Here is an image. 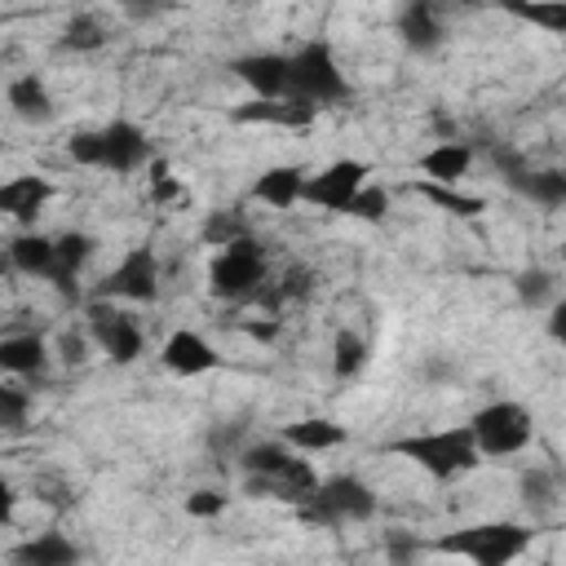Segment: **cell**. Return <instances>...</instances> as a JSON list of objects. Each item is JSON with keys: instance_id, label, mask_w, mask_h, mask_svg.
Returning <instances> with one entry per match:
<instances>
[{"instance_id": "obj_1", "label": "cell", "mask_w": 566, "mask_h": 566, "mask_svg": "<svg viewBox=\"0 0 566 566\" xmlns=\"http://www.w3.org/2000/svg\"><path fill=\"white\" fill-rule=\"evenodd\" d=\"M394 455L420 464L433 482H455L464 478L469 469H478L482 451H478V438L469 424H451V429H429V433H407V438H394L389 442Z\"/></svg>"}, {"instance_id": "obj_2", "label": "cell", "mask_w": 566, "mask_h": 566, "mask_svg": "<svg viewBox=\"0 0 566 566\" xmlns=\"http://www.w3.org/2000/svg\"><path fill=\"white\" fill-rule=\"evenodd\" d=\"M265 283H270V265H265V248L252 230L239 234L234 243H226L208 265V287L221 301H256V292Z\"/></svg>"}, {"instance_id": "obj_3", "label": "cell", "mask_w": 566, "mask_h": 566, "mask_svg": "<svg viewBox=\"0 0 566 566\" xmlns=\"http://www.w3.org/2000/svg\"><path fill=\"white\" fill-rule=\"evenodd\" d=\"M531 526L522 522H478V526H464V531H451L442 539H433L429 548L433 553H455V557H469L478 566H504L513 557H522L531 548Z\"/></svg>"}, {"instance_id": "obj_4", "label": "cell", "mask_w": 566, "mask_h": 566, "mask_svg": "<svg viewBox=\"0 0 566 566\" xmlns=\"http://www.w3.org/2000/svg\"><path fill=\"white\" fill-rule=\"evenodd\" d=\"M296 513L310 526L367 522V517H376V491L363 478H354V473H336V478H323L314 486V495L305 504H296Z\"/></svg>"}, {"instance_id": "obj_5", "label": "cell", "mask_w": 566, "mask_h": 566, "mask_svg": "<svg viewBox=\"0 0 566 566\" xmlns=\"http://www.w3.org/2000/svg\"><path fill=\"white\" fill-rule=\"evenodd\" d=\"M292 93L314 102L318 111L349 97V80H345V71H340V62H336L327 40H305L292 53Z\"/></svg>"}, {"instance_id": "obj_6", "label": "cell", "mask_w": 566, "mask_h": 566, "mask_svg": "<svg viewBox=\"0 0 566 566\" xmlns=\"http://www.w3.org/2000/svg\"><path fill=\"white\" fill-rule=\"evenodd\" d=\"M469 429H473V438H478V451L491 455V460H500V455H517V451L531 447L535 420H531V411H526L522 402L495 398V402H486V407L473 411Z\"/></svg>"}, {"instance_id": "obj_7", "label": "cell", "mask_w": 566, "mask_h": 566, "mask_svg": "<svg viewBox=\"0 0 566 566\" xmlns=\"http://www.w3.org/2000/svg\"><path fill=\"white\" fill-rule=\"evenodd\" d=\"M102 301H133V305H150L159 296V256L155 248H128L115 270L97 283Z\"/></svg>"}, {"instance_id": "obj_8", "label": "cell", "mask_w": 566, "mask_h": 566, "mask_svg": "<svg viewBox=\"0 0 566 566\" xmlns=\"http://www.w3.org/2000/svg\"><path fill=\"white\" fill-rule=\"evenodd\" d=\"M84 318H88V336H93V345H102L111 363L124 367V363L142 358V349H146V332H142L124 310H115L111 301L93 296V301L84 305Z\"/></svg>"}, {"instance_id": "obj_9", "label": "cell", "mask_w": 566, "mask_h": 566, "mask_svg": "<svg viewBox=\"0 0 566 566\" xmlns=\"http://www.w3.org/2000/svg\"><path fill=\"white\" fill-rule=\"evenodd\" d=\"M367 177H371V168L363 159H332L327 168L305 177V203H314L323 212H345L349 199L367 186Z\"/></svg>"}, {"instance_id": "obj_10", "label": "cell", "mask_w": 566, "mask_h": 566, "mask_svg": "<svg viewBox=\"0 0 566 566\" xmlns=\"http://www.w3.org/2000/svg\"><path fill=\"white\" fill-rule=\"evenodd\" d=\"M155 159V142L142 124L133 119H111L102 124V168L106 172H137V168H150Z\"/></svg>"}, {"instance_id": "obj_11", "label": "cell", "mask_w": 566, "mask_h": 566, "mask_svg": "<svg viewBox=\"0 0 566 566\" xmlns=\"http://www.w3.org/2000/svg\"><path fill=\"white\" fill-rule=\"evenodd\" d=\"M230 71L256 97H296L292 93V53H243L230 62Z\"/></svg>"}, {"instance_id": "obj_12", "label": "cell", "mask_w": 566, "mask_h": 566, "mask_svg": "<svg viewBox=\"0 0 566 566\" xmlns=\"http://www.w3.org/2000/svg\"><path fill=\"white\" fill-rule=\"evenodd\" d=\"M234 124H270V128H310L318 119V106L305 97H252L230 106Z\"/></svg>"}, {"instance_id": "obj_13", "label": "cell", "mask_w": 566, "mask_h": 566, "mask_svg": "<svg viewBox=\"0 0 566 566\" xmlns=\"http://www.w3.org/2000/svg\"><path fill=\"white\" fill-rule=\"evenodd\" d=\"M159 363H164V371L190 380V376H208V371H217V367H221V354H217L195 327H177V332L159 345Z\"/></svg>"}, {"instance_id": "obj_14", "label": "cell", "mask_w": 566, "mask_h": 566, "mask_svg": "<svg viewBox=\"0 0 566 566\" xmlns=\"http://www.w3.org/2000/svg\"><path fill=\"white\" fill-rule=\"evenodd\" d=\"M447 27H442V4L438 0H407L398 9V40L411 53H433L442 44Z\"/></svg>"}, {"instance_id": "obj_15", "label": "cell", "mask_w": 566, "mask_h": 566, "mask_svg": "<svg viewBox=\"0 0 566 566\" xmlns=\"http://www.w3.org/2000/svg\"><path fill=\"white\" fill-rule=\"evenodd\" d=\"M318 486V473L305 464V460H292L287 469L279 473H248V491L261 495V500H283V504H305Z\"/></svg>"}, {"instance_id": "obj_16", "label": "cell", "mask_w": 566, "mask_h": 566, "mask_svg": "<svg viewBox=\"0 0 566 566\" xmlns=\"http://www.w3.org/2000/svg\"><path fill=\"white\" fill-rule=\"evenodd\" d=\"M305 168L301 164H274V168H265L256 181H252V190H248V199H256V203H265V208H274V212H287L292 203H301L305 199Z\"/></svg>"}, {"instance_id": "obj_17", "label": "cell", "mask_w": 566, "mask_h": 566, "mask_svg": "<svg viewBox=\"0 0 566 566\" xmlns=\"http://www.w3.org/2000/svg\"><path fill=\"white\" fill-rule=\"evenodd\" d=\"M49 199H53V181H49V177H35V172L13 177V181L0 186V212H9V217L22 221V226H31V221L44 212Z\"/></svg>"}, {"instance_id": "obj_18", "label": "cell", "mask_w": 566, "mask_h": 566, "mask_svg": "<svg viewBox=\"0 0 566 566\" xmlns=\"http://www.w3.org/2000/svg\"><path fill=\"white\" fill-rule=\"evenodd\" d=\"M9 261H13V270L53 283V274H57V239L35 234V230H22V234L9 243Z\"/></svg>"}, {"instance_id": "obj_19", "label": "cell", "mask_w": 566, "mask_h": 566, "mask_svg": "<svg viewBox=\"0 0 566 566\" xmlns=\"http://www.w3.org/2000/svg\"><path fill=\"white\" fill-rule=\"evenodd\" d=\"M9 562L13 566H75L80 548L62 531H40V535L22 539L18 548H9Z\"/></svg>"}, {"instance_id": "obj_20", "label": "cell", "mask_w": 566, "mask_h": 566, "mask_svg": "<svg viewBox=\"0 0 566 566\" xmlns=\"http://www.w3.org/2000/svg\"><path fill=\"white\" fill-rule=\"evenodd\" d=\"M469 168H473V146L460 137L438 142L420 155V172L429 181H442V186H460V177H469Z\"/></svg>"}, {"instance_id": "obj_21", "label": "cell", "mask_w": 566, "mask_h": 566, "mask_svg": "<svg viewBox=\"0 0 566 566\" xmlns=\"http://www.w3.org/2000/svg\"><path fill=\"white\" fill-rule=\"evenodd\" d=\"M4 97H9V111H13L18 119H27V124H49V119L57 115L53 93H49V84H44L40 75H18V80H9Z\"/></svg>"}, {"instance_id": "obj_22", "label": "cell", "mask_w": 566, "mask_h": 566, "mask_svg": "<svg viewBox=\"0 0 566 566\" xmlns=\"http://www.w3.org/2000/svg\"><path fill=\"white\" fill-rule=\"evenodd\" d=\"M93 234H84V230H66V234H57V274H53V287H57V296H66V301H75L80 292H75V279H80V270L88 265V256H93Z\"/></svg>"}, {"instance_id": "obj_23", "label": "cell", "mask_w": 566, "mask_h": 566, "mask_svg": "<svg viewBox=\"0 0 566 566\" xmlns=\"http://www.w3.org/2000/svg\"><path fill=\"white\" fill-rule=\"evenodd\" d=\"M0 367L9 376H44L49 367V345L40 332H18L0 340Z\"/></svg>"}, {"instance_id": "obj_24", "label": "cell", "mask_w": 566, "mask_h": 566, "mask_svg": "<svg viewBox=\"0 0 566 566\" xmlns=\"http://www.w3.org/2000/svg\"><path fill=\"white\" fill-rule=\"evenodd\" d=\"M279 438H283L292 451H332V447L345 442V429H340L332 416H305V420L283 424Z\"/></svg>"}, {"instance_id": "obj_25", "label": "cell", "mask_w": 566, "mask_h": 566, "mask_svg": "<svg viewBox=\"0 0 566 566\" xmlns=\"http://www.w3.org/2000/svg\"><path fill=\"white\" fill-rule=\"evenodd\" d=\"M509 186L539 208H566V168H522Z\"/></svg>"}, {"instance_id": "obj_26", "label": "cell", "mask_w": 566, "mask_h": 566, "mask_svg": "<svg viewBox=\"0 0 566 566\" xmlns=\"http://www.w3.org/2000/svg\"><path fill=\"white\" fill-rule=\"evenodd\" d=\"M495 9L548 35H566V0H495Z\"/></svg>"}, {"instance_id": "obj_27", "label": "cell", "mask_w": 566, "mask_h": 566, "mask_svg": "<svg viewBox=\"0 0 566 566\" xmlns=\"http://www.w3.org/2000/svg\"><path fill=\"white\" fill-rule=\"evenodd\" d=\"M102 44H106V27L97 13H71L62 22V35H57L62 53H97Z\"/></svg>"}, {"instance_id": "obj_28", "label": "cell", "mask_w": 566, "mask_h": 566, "mask_svg": "<svg viewBox=\"0 0 566 566\" xmlns=\"http://www.w3.org/2000/svg\"><path fill=\"white\" fill-rule=\"evenodd\" d=\"M411 190L416 195H424L429 203H438L442 212H451V217H478L482 208H486V199L482 195H464L460 186H442V181H411Z\"/></svg>"}, {"instance_id": "obj_29", "label": "cell", "mask_w": 566, "mask_h": 566, "mask_svg": "<svg viewBox=\"0 0 566 566\" xmlns=\"http://www.w3.org/2000/svg\"><path fill=\"white\" fill-rule=\"evenodd\" d=\"M367 354H371L367 340L354 327H340L336 340H332V371H336V380H354L367 367Z\"/></svg>"}, {"instance_id": "obj_30", "label": "cell", "mask_w": 566, "mask_h": 566, "mask_svg": "<svg viewBox=\"0 0 566 566\" xmlns=\"http://www.w3.org/2000/svg\"><path fill=\"white\" fill-rule=\"evenodd\" d=\"M522 504L535 513V517H544V513H553L557 509V478L548 473V469H531V473H522Z\"/></svg>"}, {"instance_id": "obj_31", "label": "cell", "mask_w": 566, "mask_h": 566, "mask_svg": "<svg viewBox=\"0 0 566 566\" xmlns=\"http://www.w3.org/2000/svg\"><path fill=\"white\" fill-rule=\"evenodd\" d=\"M296 455H292V447L283 442V438H274V442H252L248 451H243V473H279V469H287Z\"/></svg>"}, {"instance_id": "obj_32", "label": "cell", "mask_w": 566, "mask_h": 566, "mask_svg": "<svg viewBox=\"0 0 566 566\" xmlns=\"http://www.w3.org/2000/svg\"><path fill=\"white\" fill-rule=\"evenodd\" d=\"M513 292H517V301L522 305H531V310H544V305H553L557 296V283H553V274L548 270H539V265H531V270H522L517 279H513Z\"/></svg>"}, {"instance_id": "obj_33", "label": "cell", "mask_w": 566, "mask_h": 566, "mask_svg": "<svg viewBox=\"0 0 566 566\" xmlns=\"http://www.w3.org/2000/svg\"><path fill=\"white\" fill-rule=\"evenodd\" d=\"M239 234H248V221H243L234 208H217V212H208V217H203V230H199V239L212 243V248H226V243H234Z\"/></svg>"}, {"instance_id": "obj_34", "label": "cell", "mask_w": 566, "mask_h": 566, "mask_svg": "<svg viewBox=\"0 0 566 566\" xmlns=\"http://www.w3.org/2000/svg\"><path fill=\"white\" fill-rule=\"evenodd\" d=\"M389 212V190L385 186H376V181H367L354 199H349V208L340 212V217H358V221H380Z\"/></svg>"}, {"instance_id": "obj_35", "label": "cell", "mask_w": 566, "mask_h": 566, "mask_svg": "<svg viewBox=\"0 0 566 566\" xmlns=\"http://www.w3.org/2000/svg\"><path fill=\"white\" fill-rule=\"evenodd\" d=\"M27 411H31V394L18 389V385H4V389H0V424H4L9 433L27 429Z\"/></svg>"}, {"instance_id": "obj_36", "label": "cell", "mask_w": 566, "mask_h": 566, "mask_svg": "<svg viewBox=\"0 0 566 566\" xmlns=\"http://www.w3.org/2000/svg\"><path fill=\"white\" fill-rule=\"evenodd\" d=\"M66 155H71L80 168H102V128H80V133H71Z\"/></svg>"}, {"instance_id": "obj_37", "label": "cell", "mask_w": 566, "mask_h": 566, "mask_svg": "<svg viewBox=\"0 0 566 566\" xmlns=\"http://www.w3.org/2000/svg\"><path fill=\"white\" fill-rule=\"evenodd\" d=\"M226 504H230V495H221V491H208V486H199V491H190L186 495V513L190 517H221L226 513Z\"/></svg>"}, {"instance_id": "obj_38", "label": "cell", "mask_w": 566, "mask_h": 566, "mask_svg": "<svg viewBox=\"0 0 566 566\" xmlns=\"http://www.w3.org/2000/svg\"><path fill=\"white\" fill-rule=\"evenodd\" d=\"M150 195H155L159 203L181 199V181L168 172V164H164V159H150Z\"/></svg>"}, {"instance_id": "obj_39", "label": "cell", "mask_w": 566, "mask_h": 566, "mask_svg": "<svg viewBox=\"0 0 566 566\" xmlns=\"http://www.w3.org/2000/svg\"><path fill=\"white\" fill-rule=\"evenodd\" d=\"M424 548H429V544H420V539L407 535V531H389V535H385V553H389L394 562H411V557L424 553Z\"/></svg>"}, {"instance_id": "obj_40", "label": "cell", "mask_w": 566, "mask_h": 566, "mask_svg": "<svg viewBox=\"0 0 566 566\" xmlns=\"http://www.w3.org/2000/svg\"><path fill=\"white\" fill-rule=\"evenodd\" d=\"M115 4H119V13L128 22H155L168 9V0H115Z\"/></svg>"}, {"instance_id": "obj_41", "label": "cell", "mask_w": 566, "mask_h": 566, "mask_svg": "<svg viewBox=\"0 0 566 566\" xmlns=\"http://www.w3.org/2000/svg\"><path fill=\"white\" fill-rule=\"evenodd\" d=\"M57 349H62V358H66V363H75V367H80V363L88 358V340H84L80 332H62Z\"/></svg>"}, {"instance_id": "obj_42", "label": "cell", "mask_w": 566, "mask_h": 566, "mask_svg": "<svg viewBox=\"0 0 566 566\" xmlns=\"http://www.w3.org/2000/svg\"><path fill=\"white\" fill-rule=\"evenodd\" d=\"M548 336H553L557 345H566V296H557V301L548 305Z\"/></svg>"}, {"instance_id": "obj_43", "label": "cell", "mask_w": 566, "mask_h": 566, "mask_svg": "<svg viewBox=\"0 0 566 566\" xmlns=\"http://www.w3.org/2000/svg\"><path fill=\"white\" fill-rule=\"evenodd\" d=\"M442 9H486V4H495V0H438Z\"/></svg>"}]
</instances>
